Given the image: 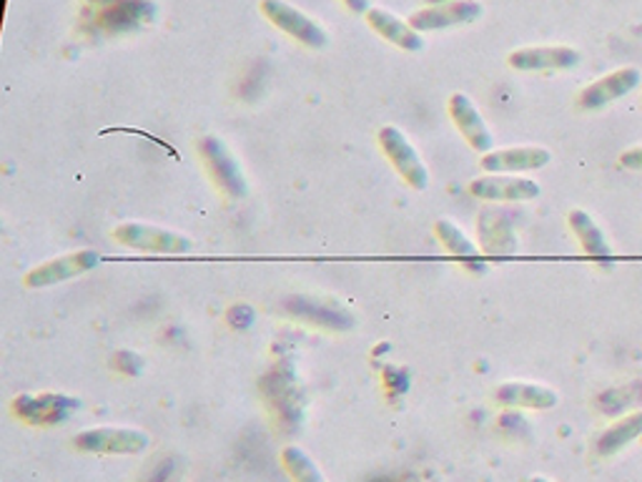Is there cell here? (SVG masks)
I'll use <instances>...</instances> for the list:
<instances>
[{"label":"cell","mask_w":642,"mask_h":482,"mask_svg":"<svg viewBox=\"0 0 642 482\" xmlns=\"http://www.w3.org/2000/svg\"><path fill=\"white\" fill-rule=\"evenodd\" d=\"M640 84V71L638 68H618L612 71V74L602 76L590 84L587 88H582V94L577 96V104L585 111H595V108H602L612 101H618V98L628 96L632 88Z\"/></svg>","instance_id":"11"},{"label":"cell","mask_w":642,"mask_h":482,"mask_svg":"<svg viewBox=\"0 0 642 482\" xmlns=\"http://www.w3.org/2000/svg\"><path fill=\"white\" fill-rule=\"evenodd\" d=\"M111 362H114L116 369L126 372V375H139V372L143 369V360L133 352H118V354H114Z\"/></svg>","instance_id":"20"},{"label":"cell","mask_w":642,"mask_h":482,"mask_svg":"<svg viewBox=\"0 0 642 482\" xmlns=\"http://www.w3.org/2000/svg\"><path fill=\"white\" fill-rule=\"evenodd\" d=\"M470 194L480 202H532L539 196V184L525 176L490 174L474 179Z\"/></svg>","instance_id":"8"},{"label":"cell","mask_w":642,"mask_h":482,"mask_svg":"<svg viewBox=\"0 0 642 482\" xmlns=\"http://www.w3.org/2000/svg\"><path fill=\"white\" fill-rule=\"evenodd\" d=\"M352 13H370V0H344Z\"/></svg>","instance_id":"22"},{"label":"cell","mask_w":642,"mask_h":482,"mask_svg":"<svg viewBox=\"0 0 642 482\" xmlns=\"http://www.w3.org/2000/svg\"><path fill=\"white\" fill-rule=\"evenodd\" d=\"M620 167H622V169H628V171H642V147H635V149L622 151Z\"/></svg>","instance_id":"21"},{"label":"cell","mask_w":642,"mask_h":482,"mask_svg":"<svg viewBox=\"0 0 642 482\" xmlns=\"http://www.w3.org/2000/svg\"><path fill=\"white\" fill-rule=\"evenodd\" d=\"M482 15V3L477 0H447L425 11H417L409 15V25L415 31H439L452 29V25L474 23Z\"/></svg>","instance_id":"9"},{"label":"cell","mask_w":642,"mask_h":482,"mask_svg":"<svg viewBox=\"0 0 642 482\" xmlns=\"http://www.w3.org/2000/svg\"><path fill=\"white\" fill-rule=\"evenodd\" d=\"M100 261H104V257H100V254L94 251V249H81V251L63 254V257L49 259V261H43L41 267L31 269L29 275H25L23 285L29 289L56 287V285H61V281L76 279L81 275H86V271L100 267Z\"/></svg>","instance_id":"4"},{"label":"cell","mask_w":642,"mask_h":482,"mask_svg":"<svg viewBox=\"0 0 642 482\" xmlns=\"http://www.w3.org/2000/svg\"><path fill=\"white\" fill-rule=\"evenodd\" d=\"M640 435H642V413H635V415L625 417V420L614 422L610 430L600 438L598 450H600V454H612V452L625 448L628 442L640 438Z\"/></svg>","instance_id":"17"},{"label":"cell","mask_w":642,"mask_h":482,"mask_svg":"<svg viewBox=\"0 0 642 482\" xmlns=\"http://www.w3.org/2000/svg\"><path fill=\"white\" fill-rule=\"evenodd\" d=\"M116 242H121L124 247L136 251H149V254H189L194 249V242L186 234L161 229L153 224L141 222H126L114 229Z\"/></svg>","instance_id":"1"},{"label":"cell","mask_w":642,"mask_h":482,"mask_svg":"<svg viewBox=\"0 0 642 482\" xmlns=\"http://www.w3.org/2000/svg\"><path fill=\"white\" fill-rule=\"evenodd\" d=\"M435 234L439 236V242L445 244V249L452 254V257H464V259H472L477 257V247L474 242L467 236L460 226L449 219H439L435 224Z\"/></svg>","instance_id":"18"},{"label":"cell","mask_w":642,"mask_h":482,"mask_svg":"<svg viewBox=\"0 0 642 482\" xmlns=\"http://www.w3.org/2000/svg\"><path fill=\"white\" fill-rule=\"evenodd\" d=\"M567 224H570L573 234L577 236V242L582 244L585 254H590V257H610V244L604 239V234L598 224L592 222V216L582 212V208H575L567 216Z\"/></svg>","instance_id":"16"},{"label":"cell","mask_w":642,"mask_h":482,"mask_svg":"<svg viewBox=\"0 0 642 482\" xmlns=\"http://www.w3.org/2000/svg\"><path fill=\"white\" fill-rule=\"evenodd\" d=\"M449 116L457 126V131L464 136V141L470 143L474 151L480 153H490L494 147V136L490 131V126L484 124L482 114L477 111V106L472 104V98L467 94H457L449 96Z\"/></svg>","instance_id":"10"},{"label":"cell","mask_w":642,"mask_h":482,"mask_svg":"<svg viewBox=\"0 0 642 482\" xmlns=\"http://www.w3.org/2000/svg\"><path fill=\"white\" fill-rule=\"evenodd\" d=\"M76 448L98 454H139L149 448V435L133 427H96L76 435Z\"/></svg>","instance_id":"6"},{"label":"cell","mask_w":642,"mask_h":482,"mask_svg":"<svg viewBox=\"0 0 642 482\" xmlns=\"http://www.w3.org/2000/svg\"><path fill=\"white\" fill-rule=\"evenodd\" d=\"M366 23H370L384 41H389L392 45H397V49H402V51L415 53V51L425 49L421 35L411 29L409 23L399 21V18L389 11H384V8H370V13H366Z\"/></svg>","instance_id":"14"},{"label":"cell","mask_w":642,"mask_h":482,"mask_svg":"<svg viewBox=\"0 0 642 482\" xmlns=\"http://www.w3.org/2000/svg\"><path fill=\"white\" fill-rule=\"evenodd\" d=\"M510 66L517 71H563L575 68L582 61L580 53L567 45H535L510 53Z\"/></svg>","instance_id":"13"},{"label":"cell","mask_w":642,"mask_h":482,"mask_svg":"<svg viewBox=\"0 0 642 482\" xmlns=\"http://www.w3.org/2000/svg\"><path fill=\"white\" fill-rule=\"evenodd\" d=\"M497 399L510 407H532L549 409L557 405V395L545 385H532V382H507L497 389Z\"/></svg>","instance_id":"15"},{"label":"cell","mask_w":642,"mask_h":482,"mask_svg":"<svg viewBox=\"0 0 642 482\" xmlns=\"http://www.w3.org/2000/svg\"><path fill=\"white\" fill-rule=\"evenodd\" d=\"M15 415L31 425H58L66 422L71 415L81 409V399L58 395V393H41V395H21L13 403Z\"/></svg>","instance_id":"7"},{"label":"cell","mask_w":642,"mask_h":482,"mask_svg":"<svg viewBox=\"0 0 642 482\" xmlns=\"http://www.w3.org/2000/svg\"><path fill=\"white\" fill-rule=\"evenodd\" d=\"M553 161V153L543 147H517L484 153L480 167L488 174H515V171H537Z\"/></svg>","instance_id":"12"},{"label":"cell","mask_w":642,"mask_h":482,"mask_svg":"<svg viewBox=\"0 0 642 482\" xmlns=\"http://www.w3.org/2000/svg\"><path fill=\"white\" fill-rule=\"evenodd\" d=\"M199 153L206 161V169L214 184L224 191L228 199H246L249 194V184H246V176L242 167L232 151H228L226 143L216 136H206V139L199 141Z\"/></svg>","instance_id":"2"},{"label":"cell","mask_w":642,"mask_h":482,"mask_svg":"<svg viewBox=\"0 0 642 482\" xmlns=\"http://www.w3.org/2000/svg\"><path fill=\"white\" fill-rule=\"evenodd\" d=\"M281 460H283V468H287L289 475L293 478V482H327L324 475L319 472V468L314 465V460H311L304 450L297 448V444L283 448Z\"/></svg>","instance_id":"19"},{"label":"cell","mask_w":642,"mask_h":482,"mask_svg":"<svg viewBox=\"0 0 642 482\" xmlns=\"http://www.w3.org/2000/svg\"><path fill=\"white\" fill-rule=\"evenodd\" d=\"M429 3H435V6H439V3H447V0H429Z\"/></svg>","instance_id":"24"},{"label":"cell","mask_w":642,"mask_h":482,"mask_svg":"<svg viewBox=\"0 0 642 482\" xmlns=\"http://www.w3.org/2000/svg\"><path fill=\"white\" fill-rule=\"evenodd\" d=\"M529 482H549V480H545V478H532Z\"/></svg>","instance_id":"23"},{"label":"cell","mask_w":642,"mask_h":482,"mask_svg":"<svg viewBox=\"0 0 642 482\" xmlns=\"http://www.w3.org/2000/svg\"><path fill=\"white\" fill-rule=\"evenodd\" d=\"M379 147L384 151V157L389 159L394 171H397L411 189L425 191L429 186V171L417 149L409 143L405 131H399L397 126H384L379 131Z\"/></svg>","instance_id":"3"},{"label":"cell","mask_w":642,"mask_h":482,"mask_svg":"<svg viewBox=\"0 0 642 482\" xmlns=\"http://www.w3.org/2000/svg\"><path fill=\"white\" fill-rule=\"evenodd\" d=\"M261 13L266 15V21H271V25H277L279 31L289 33L291 39L309 45V49H324L329 43V35L319 23L311 21L299 8L283 3V0H261Z\"/></svg>","instance_id":"5"}]
</instances>
